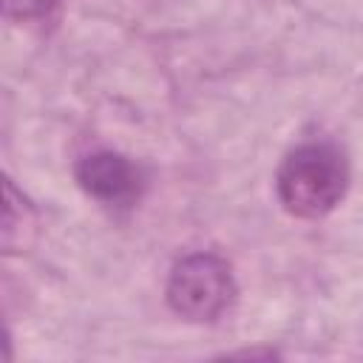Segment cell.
Returning <instances> with one entry per match:
<instances>
[{"instance_id":"obj_1","label":"cell","mask_w":363,"mask_h":363,"mask_svg":"<svg viewBox=\"0 0 363 363\" xmlns=\"http://www.w3.org/2000/svg\"><path fill=\"white\" fill-rule=\"evenodd\" d=\"M278 199L298 218H320L349 187L346 156L329 142H306L286 153L275 176Z\"/></svg>"},{"instance_id":"obj_2","label":"cell","mask_w":363,"mask_h":363,"mask_svg":"<svg viewBox=\"0 0 363 363\" xmlns=\"http://www.w3.org/2000/svg\"><path fill=\"white\" fill-rule=\"evenodd\" d=\"M233 298L235 281L230 264L213 252L182 258L167 278V303L187 320H216L230 309Z\"/></svg>"},{"instance_id":"obj_3","label":"cell","mask_w":363,"mask_h":363,"mask_svg":"<svg viewBox=\"0 0 363 363\" xmlns=\"http://www.w3.org/2000/svg\"><path fill=\"white\" fill-rule=\"evenodd\" d=\"M77 182L99 204L116 210L133 207L142 196V176L136 164L113 150H96L82 156L77 164Z\"/></svg>"},{"instance_id":"obj_4","label":"cell","mask_w":363,"mask_h":363,"mask_svg":"<svg viewBox=\"0 0 363 363\" xmlns=\"http://www.w3.org/2000/svg\"><path fill=\"white\" fill-rule=\"evenodd\" d=\"M57 0H3V9L9 17H17V20H34V17H43L54 9Z\"/></svg>"}]
</instances>
